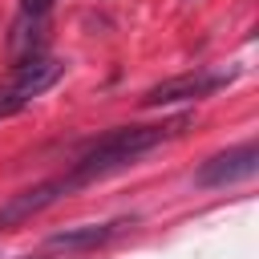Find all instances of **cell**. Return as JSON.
<instances>
[{
  "label": "cell",
  "instance_id": "cell-1",
  "mask_svg": "<svg viewBox=\"0 0 259 259\" xmlns=\"http://www.w3.org/2000/svg\"><path fill=\"white\" fill-rule=\"evenodd\" d=\"M186 121H190V117H174V121H162V125H117V130L101 134V138L89 142V150L65 170L69 190H81V186H89V182H97V178H105V174H113V170H125L134 158H142L146 150H154V146H162L166 138H174Z\"/></svg>",
  "mask_w": 259,
  "mask_h": 259
},
{
  "label": "cell",
  "instance_id": "cell-2",
  "mask_svg": "<svg viewBox=\"0 0 259 259\" xmlns=\"http://www.w3.org/2000/svg\"><path fill=\"white\" fill-rule=\"evenodd\" d=\"M65 77V61H57V57H32V61H20V65H12V77H8V85L0 89V117H8V113H16V109H24L32 97H40L45 89H53L57 81Z\"/></svg>",
  "mask_w": 259,
  "mask_h": 259
},
{
  "label": "cell",
  "instance_id": "cell-3",
  "mask_svg": "<svg viewBox=\"0 0 259 259\" xmlns=\"http://www.w3.org/2000/svg\"><path fill=\"white\" fill-rule=\"evenodd\" d=\"M235 73H210V69H194V73H182V77H170V81H158L150 85L138 101L146 109H158V105H178V101H198V97H210L214 89L231 85Z\"/></svg>",
  "mask_w": 259,
  "mask_h": 259
},
{
  "label": "cell",
  "instance_id": "cell-4",
  "mask_svg": "<svg viewBox=\"0 0 259 259\" xmlns=\"http://www.w3.org/2000/svg\"><path fill=\"white\" fill-rule=\"evenodd\" d=\"M255 170H259V146H255V142H243V146H235V150H223V154L206 158V162L198 166V174H194V186L214 190V186L247 182V178H255Z\"/></svg>",
  "mask_w": 259,
  "mask_h": 259
},
{
  "label": "cell",
  "instance_id": "cell-5",
  "mask_svg": "<svg viewBox=\"0 0 259 259\" xmlns=\"http://www.w3.org/2000/svg\"><path fill=\"white\" fill-rule=\"evenodd\" d=\"M69 194V182H65V174H57V178H45V182H36V186H28V190H20V194H12L4 206H0V231L4 227H16V223H24V219H32V214H40L45 206H53L57 198H65Z\"/></svg>",
  "mask_w": 259,
  "mask_h": 259
},
{
  "label": "cell",
  "instance_id": "cell-6",
  "mask_svg": "<svg viewBox=\"0 0 259 259\" xmlns=\"http://www.w3.org/2000/svg\"><path fill=\"white\" fill-rule=\"evenodd\" d=\"M45 45H49V16L20 12V16L12 20V32H8V53H12V61H16V65H20V61H32V57L45 53Z\"/></svg>",
  "mask_w": 259,
  "mask_h": 259
},
{
  "label": "cell",
  "instance_id": "cell-7",
  "mask_svg": "<svg viewBox=\"0 0 259 259\" xmlns=\"http://www.w3.org/2000/svg\"><path fill=\"white\" fill-rule=\"evenodd\" d=\"M125 223H89V227H69V231H57L45 239L49 251H65V255H77V251H89V247H101L105 239H113Z\"/></svg>",
  "mask_w": 259,
  "mask_h": 259
},
{
  "label": "cell",
  "instance_id": "cell-8",
  "mask_svg": "<svg viewBox=\"0 0 259 259\" xmlns=\"http://www.w3.org/2000/svg\"><path fill=\"white\" fill-rule=\"evenodd\" d=\"M57 0H20V12H32V16H49Z\"/></svg>",
  "mask_w": 259,
  "mask_h": 259
}]
</instances>
